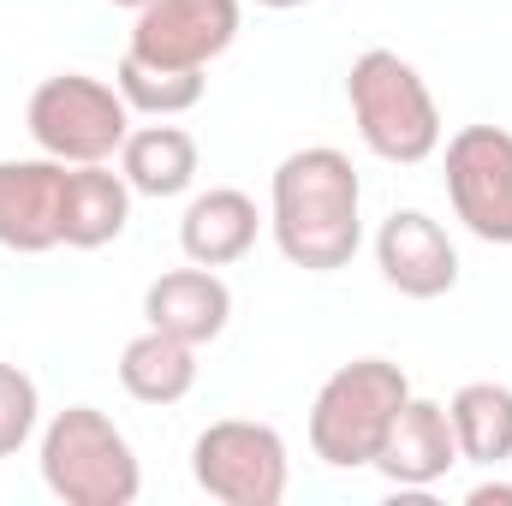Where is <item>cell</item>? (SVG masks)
Segmentation results:
<instances>
[{
  "mask_svg": "<svg viewBox=\"0 0 512 506\" xmlns=\"http://www.w3.org/2000/svg\"><path fill=\"white\" fill-rule=\"evenodd\" d=\"M358 167L352 155L316 143V149H292L274 167V245L292 268L310 274H334L358 256Z\"/></svg>",
  "mask_w": 512,
  "mask_h": 506,
  "instance_id": "1",
  "label": "cell"
},
{
  "mask_svg": "<svg viewBox=\"0 0 512 506\" xmlns=\"http://www.w3.org/2000/svg\"><path fill=\"white\" fill-rule=\"evenodd\" d=\"M346 102H352V120L364 131L370 155H382L393 167H417L441 149V108L429 84L417 78V66L399 60L393 48H364L352 60Z\"/></svg>",
  "mask_w": 512,
  "mask_h": 506,
  "instance_id": "2",
  "label": "cell"
},
{
  "mask_svg": "<svg viewBox=\"0 0 512 506\" xmlns=\"http://www.w3.org/2000/svg\"><path fill=\"white\" fill-rule=\"evenodd\" d=\"M411 399V381L387 358H352L322 381L316 405H310V447L316 459L352 471V465H376L387 429L399 417V405Z\"/></svg>",
  "mask_w": 512,
  "mask_h": 506,
  "instance_id": "3",
  "label": "cell"
},
{
  "mask_svg": "<svg viewBox=\"0 0 512 506\" xmlns=\"http://www.w3.org/2000/svg\"><path fill=\"white\" fill-rule=\"evenodd\" d=\"M42 477L66 506H126L137 501V453L131 441L96 411L66 405L42 435Z\"/></svg>",
  "mask_w": 512,
  "mask_h": 506,
  "instance_id": "4",
  "label": "cell"
},
{
  "mask_svg": "<svg viewBox=\"0 0 512 506\" xmlns=\"http://www.w3.org/2000/svg\"><path fill=\"white\" fill-rule=\"evenodd\" d=\"M30 137L42 143V155L54 161H108L131 131V108L120 90H108L90 72H54L30 90Z\"/></svg>",
  "mask_w": 512,
  "mask_h": 506,
  "instance_id": "5",
  "label": "cell"
},
{
  "mask_svg": "<svg viewBox=\"0 0 512 506\" xmlns=\"http://www.w3.org/2000/svg\"><path fill=\"white\" fill-rule=\"evenodd\" d=\"M197 483L227 506H280L286 495V441L251 417H221L191 447Z\"/></svg>",
  "mask_w": 512,
  "mask_h": 506,
  "instance_id": "6",
  "label": "cell"
},
{
  "mask_svg": "<svg viewBox=\"0 0 512 506\" xmlns=\"http://www.w3.org/2000/svg\"><path fill=\"white\" fill-rule=\"evenodd\" d=\"M447 197L459 221L489 239L512 245V131L507 126H465L447 137Z\"/></svg>",
  "mask_w": 512,
  "mask_h": 506,
  "instance_id": "7",
  "label": "cell"
},
{
  "mask_svg": "<svg viewBox=\"0 0 512 506\" xmlns=\"http://www.w3.org/2000/svg\"><path fill=\"white\" fill-rule=\"evenodd\" d=\"M239 18H245L239 0H149L131 24L126 54L173 72H203L215 54L233 48Z\"/></svg>",
  "mask_w": 512,
  "mask_h": 506,
  "instance_id": "8",
  "label": "cell"
},
{
  "mask_svg": "<svg viewBox=\"0 0 512 506\" xmlns=\"http://www.w3.org/2000/svg\"><path fill=\"white\" fill-rule=\"evenodd\" d=\"M376 262L405 298H441L459 286V251L423 209H393L376 233Z\"/></svg>",
  "mask_w": 512,
  "mask_h": 506,
  "instance_id": "9",
  "label": "cell"
},
{
  "mask_svg": "<svg viewBox=\"0 0 512 506\" xmlns=\"http://www.w3.org/2000/svg\"><path fill=\"white\" fill-rule=\"evenodd\" d=\"M60 185L66 161H0V245L42 256L60 245Z\"/></svg>",
  "mask_w": 512,
  "mask_h": 506,
  "instance_id": "10",
  "label": "cell"
},
{
  "mask_svg": "<svg viewBox=\"0 0 512 506\" xmlns=\"http://www.w3.org/2000/svg\"><path fill=\"white\" fill-rule=\"evenodd\" d=\"M376 465H382L399 489H423V483L447 477V471L459 465V435H453L447 405H435V399H405L399 417H393V429H387L382 453H376Z\"/></svg>",
  "mask_w": 512,
  "mask_h": 506,
  "instance_id": "11",
  "label": "cell"
},
{
  "mask_svg": "<svg viewBox=\"0 0 512 506\" xmlns=\"http://www.w3.org/2000/svg\"><path fill=\"white\" fill-rule=\"evenodd\" d=\"M143 316H149V328H161V334H179V340H191V346H209L221 328H227V316H233V292H227V280L215 274V268H173V274H161V280H149V292H143Z\"/></svg>",
  "mask_w": 512,
  "mask_h": 506,
  "instance_id": "12",
  "label": "cell"
},
{
  "mask_svg": "<svg viewBox=\"0 0 512 506\" xmlns=\"http://www.w3.org/2000/svg\"><path fill=\"white\" fill-rule=\"evenodd\" d=\"M126 221H131L126 173H108V161H78L60 185V245L102 251L126 233Z\"/></svg>",
  "mask_w": 512,
  "mask_h": 506,
  "instance_id": "13",
  "label": "cell"
},
{
  "mask_svg": "<svg viewBox=\"0 0 512 506\" xmlns=\"http://www.w3.org/2000/svg\"><path fill=\"white\" fill-rule=\"evenodd\" d=\"M179 245H185L191 262H203V268L239 262V256L256 245V203L239 185L203 191V197L185 209V221H179Z\"/></svg>",
  "mask_w": 512,
  "mask_h": 506,
  "instance_id": "14",
  "label": "cell"
},
{
  "mask_svg": "<svg viewBox=\"0 0 512 506\" xmlns=\"http://www.w3.org/2000/svg\"><path fill=\"white\" fill-rule=\"evenodd\" d=\"M191 381H197V346L179 334L149 328L120 352V387L143 405H173L191 393Z\"/></svg>",
  "mask_w": 512,
  "mask_h": 506,
  "instance_id": "15",
  "label": "cell"
},
{
  "mask_svg": "<svg viewBox=\"0 0 512 506\" xmlns=\"http://www.w3.org/2000/svg\"><path fill=\"white\" fill-rule=\"evenodd\" d=\"M120 173L143 197H179L197 179V143L179 126H137L120 143Z\"/></svg>",
  "mask_w": 512,
  "mask_h": 506,
  "instance_id": "16",
  "label": "cell"
},
{
  "mask_svg": "<svg viewBox=\"0 0 512 506\" xmlns=\"http://www.w3.org/2000/svg\"><path fill=\"white\" fill-rule=\"evenodd\" d=\"M453 435H459V459L471 465H501L512 459V387L501 381H465L447 405Z\"/></svg>",
  "mask_w": 512,
  "mask_h": 506,
  "instance_id": "17",
  "label": "cell"
},
{
  "mask_svg": "<svg viewBox=\"0 0 512 506\" xmlns=\"http://www.w3.org/2000/svg\"><path fill=\"white\" fill-rule=\"evenodd\" d=\"M120 96L137 114H161L167 120V114H185V108L203 102V72H173V66H149V60L126 54L120 60Z\"/></svg>",
  "mask_w": 512,
  "mask_h": 506,
  "instance_id": "18",
  "label": "cell"
},
{
  "mask_svg": "<svg viewBox=\"0 0 512 506\" xmlns=\"http://www.w3.org/2000/svg\"><path fill=\"white\" fill-rule=\"evenodd\" d=\"M36 429V381L18 364H0V459L18 453Z\"/></svg>",
  "mask_w": 512,
  "mask_h": 506,
  "instance_id": "19",
  "label": "cell"
},
{
  "mask_svg": "<svg viewBox=\"0 0 512 506\" xmlns=\"http://www.w3.org/2000/svg\"><path fill=\"white\" fill-rule=\"evenodd\" d=\"M471 506H512V483H477Z\"/></svg>",
  "mask_w": 512,
  "mask_h": 506,
  "instance_id": "20",
  "label": "cell"
},
{
  "mask_svg": "<svg viewBox=\"0 0 512 506\" xmlns=\"http://www.w3.org/2000/svg\"><path fill=\"white\" fill-rule=\"evenodd\" d=\"M256 6H274V12H286V6H304V0H256Z\"/></svg>",
  "mask_w": 512,
  "mask_h": 506,
  "instance_id": "21",
  "label": "cell"
},
{
  "mask_svg": "<svg viewBox=\"0 0 512 506\" xmlns=\"http://www.w3.org/2000/svg\"><path fill=\"white\" fill-rule=\"evenodd\" d=\"M114 6H137V12H143V6H149V0H114Z\"/></svg>",
  "mask_w": 512,
  "mask_h": 506,
  "instance_id": "22",
  "label": "cell"
}]
</instances>
